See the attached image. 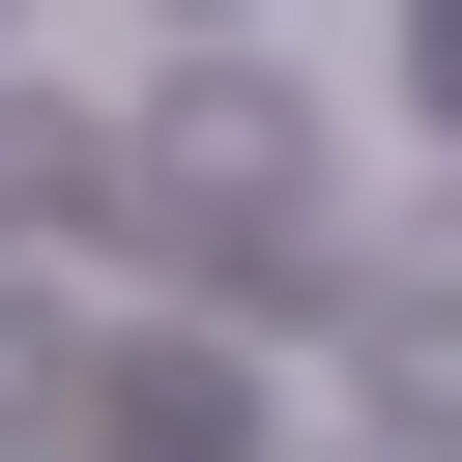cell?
<instances>
[{
	"mask_svg": "<svg viewBox=\"0 0 462 462\" xmlns=\"http://www.w3.org/2000/svg\"><path fill=\"white\" fill-rule=\"evenodd\" d=\"M144 202V144H87V116H0V260H58V231H116Z\"/></svg>",
	"mask_w": 462,
	"mask_h": 462,
	"instance_id": "obj_1",
	"label": "cell"
},
{
	"mask_svg": "<svg viewBox=\"0 0 462 462\" xmlns=\"http://www.w3.org/2000/svg\"><path fill=\"white\" fill-rule=\"evenodd\" d=\"M87 462H260V404H231V375H202V346H144V375H116V404H87Z\"/></svg>",
	"mask_w": 462,
	"mask_h": 462,
	"instance_id": "obj_2",
	"label": "cell"
},
{
	"mask_svg": "<svg viewBox=\"0 0 462 462\" xmlns=\"http://www.w3.org/2000/svg\"><path fill=\"white\" fill-rule=\"evenodd\" d=\"M375 433H462V289H375Z\"/></svg>",
	"mask_w": 462,
	"mask_h": 462,
	"instance_id": "obj_3",
	"label": "cell"
},
{
	"mask_svg": "<svg viewBox=\"0 0 462 462\" xmlns=\"http://www.w3.org/2000/svg\"><path fill=\"white\" fill-rule=\"evenodd\" d=\"M0 433H87V346L58 318H0Z\"/></svg>",
	"mask_w": 462,
	"mask_h": 462,
	"instance_id": "obj_4",
	"label": "cell"
},
{
	"mask_svg": "<svg viewBox=\"0 0 462 462\" xmlns=\"http://www.w3.org/2000/svg\"><path fill=\"white\" fill-rule=\"evenodd\" d=\"M404 87H433V116H462V0H404Z\"/></svg>",
	"mask_w": 462,
	"mask_h": 462,
	"instance_id": "obj_5",
	"label": "cell"
},
{
	"mask_svg": "<svg viewBox=\"0 0 462 462\" xmlns=\"http://www.w3.org/2000/svg\"><path fill=\"white\" fill-rule=\"evenodd\" d=\"M173 29H231V0H173Z\"/></svg>",
	"mask_w": 462,
	"mask_h": 462,
	"instance_id": "obj_6",
	"label": "cell"
},
{
	"mask_svg": "<svg viewBox=\"0 0 462 462\" xmlns=\"http://www.w3.org/2000/svg\"><path fill=\"white\" fill-rule=\"evenodd\" d=\"M0 29H29V0H0Z\"/></svg>",
	"mask_w": 462,
	"mask_h": 462,
	"instance_id": "obj_7",
	"label": "cell"
}]
</instances>
